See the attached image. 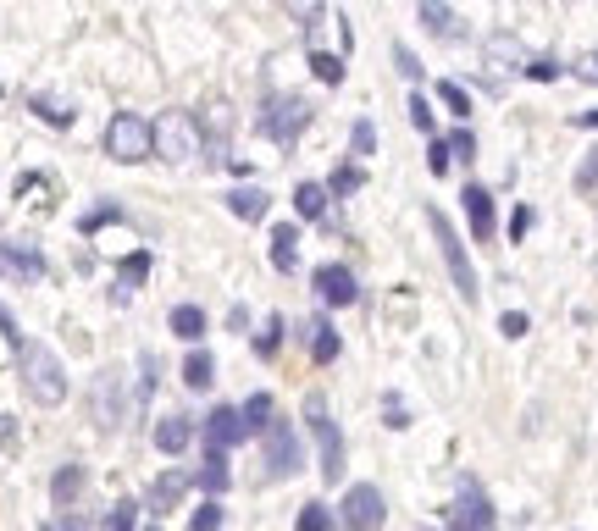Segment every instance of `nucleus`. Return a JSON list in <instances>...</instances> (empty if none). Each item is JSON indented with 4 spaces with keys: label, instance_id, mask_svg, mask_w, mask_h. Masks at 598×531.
<instances>
[{
    "label": "nucleus",
    "instance_id": "nucleus-13",
    "mask_svg": "<svg viewBox=\"0 0 598 531\" xmlns=\"http://www.w3.org/2000/svg\"><path fill=\"white\" fill-rule=\"evenodd\" d=\"M0 272L17 277V283H39L45 277V255L34 244H0Z\"/></svg>",
    "mask_w": 598,
    "mask_h": 531
},
{
    "label": "nucleus",
    "instance_id": "nucleus-16",
    "mask_svg": "<svg viewBox=\"0 0 598 531\" xmlns=\"http://www.w3.org/2000/svg\"><path fill=\"white\" fill-rule=\"evenodd\" d=\"M460 200H466L471 233H477V238H493V194L482 189V183H466V194H460Z\"/></svg>",
    "mask_w": 598,
    "mask_h": 531
},
{
    "label": "nucleus",
    "instance_id": "nucleus-26",
    "mask_svg": "<svg viewBox=\"0 0 598 531\" xmlns=\"http://www.w3.org/2000/svg\"><path fill=\"white\" fill-rule=\"evenodd\" d=\"M200 487H205V493H211V504H216V493H228V454H205Z\"/></svg>",
    "mask_w": 598,
    "mask_h": 531
},
{
    "label": "nucleus",
    "instance_id": "nucleus-43",
    "mask_svg": "<svg viewBox=\"0 0 598 531\" xmlns=\"http://www.w3.org/2000/svg\"><path fill=\"white\" fill-rule=\"evenodd\" d=\"M0 338L12 343V349H17V354H23V343H28V338H23V332H17V321H12V310H6V305H0Z\"/></svg>",
    "mask_w": 598,
    "mask_h": 531
},
{
    "label": "nucleus",
    "instance_id": "nucleus-48",
    "mask_svg": "<svg viewBox=\"0 0 598 531\" xmlns=\"http://www.w3.org/2000/svg\"><path fill=\"white\" fill-rule=\"evenodd\" d=\"M499 332H504V338H521V332H527V316H521V310H504Z\"/></svg>",
    "mask_w": 598,
    "mask_h": 531
},
{
    "label": "nucleus",
    "instance_id": "nucleus-50",
    "mask_svg": "<svg viewBox=\"0 0 598 531\" xmlns=\"http://www.w3.org/2000/svg\"><path fill=\"white\" fill-rule=\"evenodd\" d=\"M0 443L17 454V421H12V415H0Z\"/></svg>",
    "mask_w": 598,
    "mask_h": 531
},
{
    "label": "nucleus",
    "instance_id": "nucleus-38",
    "mask_svg": "<svg viewBox=\"0 0 598 531\" xmlns=\"http://www.w3.org/2000/svg\"><path fill=\"white\" fill-rule=\"evenodd\" d=\"M216 526H222V504H200L189 515V531H216Z\"/></svg>",
    "mask_w": 598,
    "mask_h": 531
},
{
    "label": "nucleus",
    "instance_id": "nucleus-49",
    "mask_svg": "<svg viewBox=\"0 0 598 531\" xmlns=\"http://www.w3.org/2000/svg\"><path fill=\"white\" fill-rule=\"evenodd\" d=\"M394 67H399V72H405V78H421V61H416V56H410V50H405V45H399V50H394Z\"/></svg>",
    "mask_w": 598,
    "mask_h": 531
},
{
    "label": "nucleus",
    "instance_id": "nucleus-34",
    "mask_svg": "<svg viewBox=\"0 0 598 531\" xmlns=\"http://www.w3.org/2000/svg\"><path fill=\"white\" fill-rule=\"evenodd\" d=\"M438 95H443V106L455 111V117H466V111H471V95L460 89V83H449V78H443V83H438Z\"/></svg>",
    "mask_w": 598,
    "mask_h": 531
},
{
    "label": "nucleus",
    "instance_id": "nucleus-12",
    "mask_svg": "<svg viewBox=\"0 0 598 531\" xmlns=\"http://www.w3.org/2000/svg\"><path fill=\"white\" fill-rule=\"evenodd\" d=\"M316 294H322V305H333V310H344V305H355L360 299V283H355V272L349 266H316Z\"/></svg>",
    "mask_w": 598,
    "mask_h": 531
},
{
    "label": "nucleus",
    "instance_id": "nucleus-20",
    "mask_svg": "<svg viewBox=\"0 0 598 531\" xmlns=\"http://www.w3.org/2000/svg\"><path fill=\"white\" fill-rule=\"evenodd\" d=\"M156 449L161 454H183V449H189V415H161V421H156Z\"/></svg>",
    "mask_w": 598,
    "mask_h": 531
},
{
    "label": "nucleus",
    "instance_id": "nucleus-45",
    "mask_svg": "<svg viewBox=\"0 0 598 531\" xmlns=\"http://www.w3.org/2000/svg\"><path fill=\"white\" fill-rule=\"evenodd\" d=\"M383 421H388V426H410V410H405V399H394V393H388V399H383Z\"/></svg>",
    "mask_w": 598,
    "mask_h": 531
},
{
    "label": "nucleus",
    "instance_id": "nucleus-9",
    "mask_svg": "<svg viewBox=\"0 0 598 531\" xmlns=\"http://www.w3.org/2000/svg\"><path fill=\"white\" fill-rule=\"evenodd\" d=\"M338 520H344L349 531H377L388 520V504H383V493H377L371 482H360V487H349V493H344Z\"/></svg>",
    "mask_w": 598,
    "mask_h": 531
},
{
    "label": "nucleus",
    "instance_id": "nucleus-6",
    "mask_svg": "<svg viewBox=\"0 0 598 531\" xmlns=\"http://www.w3.org/2000/svg\"><path fill=\"white\" fill-rule=\"evenodd\" d=\"M156 155H167V161H194L200 155V122L189 117V111H161L156 122Z\"/></svg>",
    "mask_w": 598,
    "mask_h": 531
},
{
    "label": "nucleus",
    "instance_id": "nucleus-31",
    "mask_svg": "<svg viewBox=\"0 0 598 531\" xmlns=\"http://www.w3.org/2000/svg\"><path fill=\"white\" fill-rule=\"evenodd\" d=\"M333 526H338V515L327 504H305L299 520H294V531H333Z\"/></svg>",
    "mask_w": 598,
    "mask_h": 531
},
{
    "label": "nucleus",
    "instance_id": "nucleus-25",
    "mask_svg": "<svg viewBox=\"0 0 598 531\" xmlns=\"http://www.w3.org/2000/svg\"><path fill=\"white\" fill-rule=\"evenodd\" d=\"M272 404H277L272 393H255V399H244V410H239V415H244V432H261V426H272V421H277Z\"/></svg>",
    "mask_w": 598,
    "mask_h": 531
},
{
    "label": "nucleus",
    "instance_id": "nucleus-1",
    "mask_svg": "<svg viewBox=\"0 0 598 531\" xmlns=\"http://www.w3.org/2000/svg\"><path fill=\"white\" fill-rule=\"evenodd\" d=\"M17 371H23V388H28V399H34V404L56 410V404L67 399V371H61V360H56L50 343H23Z\"/></svg>",
    "mask_w": 598,
    "mask_h": 531
},
{
    "label": "nucleus",
    "instance_id": "nucleus-23",
    "mask_svg": "<svg viewBox=\"0 0 598 531\" xmlns=\"http://www.w3.org/2000/svg\"><path fill=\"white\" fill-rule=\"evenodd\" d=\"M488 67H499V72L521 67V72H527V61H521V45H515L510 34H493V45H488Z\"/></svg>",
    "mask_w": 598,
    "mask_h": 531
},
{
    "label": "nucleus",
    "instance_id": "nucleus-10",
    "mask_svg": "<svg viewBox=\"0 0 598 531\" xmlns=\"http://www.w3.org/2000/svg\"><path fill=\"white\" fill-rule=\"evenodd\" d=\"M266 482H283V476H294L299 471V437H294V426L288 421H272L266 426Z\"/></svg>",
    "mask_w": 598,
    "mask_h": 531
},
{
    "label": "nucleus",
    "instance_id": "nucleus-44",
    "mask_svg": "<svg viewBox=\"0 0 598 531\" xmlns=\"http://www.w3.org/2000/svg\"><path fill=\"white\" fill-rule=\"evenodd\" d=\"M427 166H432V172H449V144H443V139H427Z\"/></svg>",
    "mask_w": 598,
    "mask_h": 531
},
{
    "label": "nucleus",
    "instance_id": "nucleus-3",
    "mask_svg": "<svg viewBox=\"0 0 598 531\" xmlns=\"http://www.w3.org/2000/svg\"><path fill=\"white\" fill-rule=\"evenodd\" d=\"M106 155H111V161H122V166L156 155V122L133 117V111H117V117L106 122Z\"/></svg>",
    "mask_w": 598,
    "mask_h": 531
},
{
    "label": "nucleus",
    "instance_id": "nucleus-47",
    "mask_svg": "<svg viewBox=\"0 0 598 531\" xmlns=\"http://www.w3.org/2000/svg\"><path fill=\"white\" fill-rule=\"evenodd\" d=\"M554 72H560V61H549V56H538V61H527V78H538V83H549Z\"/></svg>",
    "mask_w": 598,
    "mask_h": 531
},
{
    "label": "nucleus",
    "instance_id": "nucleus-24",
    "mask_svg": "<svg viewBox=\"0 0 598 531\" xmlns=\"http://www.w3.org/2000/svg\"><path fill=\"white\" fill-rule=\"evenodd\" d=\"M205 327H211V316H205L200 305H178V310H172V332H178V338H189V343H194Z\"/></svg>",
    "mask_w": 598,
    "mask_h": 531
},
{
    "label": "nucleus",
    "instance_id": "nucleus-40",
    "mask_svg": "<svg viewBox=\"0 0 598 531\" xmlns=\"http://www.w3.org/2000/svg\"><path fill=\"white\" fill-rule=\"evenodd\" d=\"M571 72H576L582 83H598V50H582V56L571 61Z\"/></svg>",
    "mask_w": 598,
    "mask_h": 531
},
{
    "label": "nucleus",
    "instance_id": "nucleus-41",
    "mask_svg": "<svg viewBox=\"0 0 598 531\" xmlns=\"http://www.w3.org/2000/svg\"><path fill=\"white\" fill-rule=\"evenodd\" d=\"M449 139H455V144H449V155H460V161H471V155H477V139H471V128H455Z\"/></svg>",
    "mask_w": 598,
    "mask_h": 531
},
{
    "label": "nucleus",
    "instance_id": "nucleus-39",
    "mask_svg": "<svg viewBox=\"0 0 598 531\" xmlns=\"http://www.w3.org/2000/svg\"><path fill=\"white\" fill-rule=\"evenodd\" d=\"M532 216H538L532 205H515V211H510V238H515V244H521V238L532 233Z\"/></svg>",
    "mask_w": 598,
    "mask_h": 531
},
{
    "label": "nucleus",
    "instance_id": "nucleus-7",
    "mask_svg": "<svg viewBox=\"0 0 598 531\" xmlns=\"http://www.w3.org/2000/svg\"><path fill=\"white\" fill-rule=\"evenodd\" d=\"M261 133L266 139H277V144H294L299 139V128H305V122H311V100H299V95H272L261 106Z\"/></svg>",
    "mask_w": 598,
    "mask_h": 531
},
{
    "label": "nucleus",
    "instance_id": "nucleus-18",
    "mask_svg": "<svg viewBox=\"0 0 598 531\" xmlns=\"http://www.w3.org/2000/svg\"><path fill=\"white\" fill-rule=\"evenodd\" d=\"M183 382H189V393H211L216 360H211L205 349H189V354H183Z\"/></svg>",
    "mask_w": 598,
    "mask_h": 531
},
{
    "label": "nucleus",
    "instance_id": "nucleus-2",
    "mask_svg": "<svg viewBox=\"0 0 598 531\" xmlns=\"http://www.w3.org/2000/svg\"><path fill=\"white\" fill-rule=\"evenodd\" d=\"M89 415H95L100 432H122L133 421V393L122 371H100L95 388H89Z\"/></svg>",
    "mask_w": 598,
    "mask_h": 531
},
{
    "label": "nucleus",
    "instance_id": "nucleus-19",
    "mask_svg": "<svg viewBox=\"0 0 598 531\" xmlns=\"http://www.w3.org/2000/svg\"><path fill=\"white\" fill-rule=\"evenodd\" d=\"M228 211L244 216V222H261V216L272 211V194L266 189H228Z\"/></svg>",
    "mask_w": 598,
    "mask_h": 531
},
{
    "label": "nucleus",
    "instance_id": "nucleus-27",
    "mask_svg": "<svg viewBox=\"0 0 598 531\" xmlns=\"http://www.w3.org/2000/svg\"><path fill=\"white\" fill-rule=\"evenodd\" d=\"M28 111L45 117L50 128H72V106H61V100H50V95H28Z\"/></svg>",
    "mask_w": 598,
    "mask_h": 531
},
{
    "label": "nucleus",
    "instance_id": "nucleus-36",
    "mask_svg": "<svg viewBox=\"0 0 598 531\" xmlns=\"http://www.w3.org/2000/svg\"><path fill=\"white\" fill-rule=\"evenodd\" d=\"M576 189H598V144H593V150H587L582 155V166H576Z\"/></svg>",
    "mask_w": 598,
    "mask_h": 531
},
{
    "label": "nucleus",
    "instance_id": "nucleus-52",
    "mask_svg": "<svg viewBox=\"0 0 598 531\" xmlns=\"http://www.w3.org/2000/svg\"><path fill=\"white\" fill-rule=\"evenodd\" d=\"M61 531H84V520H72V526H61Z\"/></svg>",
    "mask_w": 598,
    "mask_h": 531
},
{
    "label": "nucleus",
    "instance_id": "nucleus-30",
    "mask_svg": "<svg viewBox=\"0 0 598 531\" xmlns=\"http://www.w3.org/2000/svg\"><path fill=\"white\" fill-rule=\"evenodd\" d=\"M117 272H122V283H117V299H122V294H128V288H139L144 277H150V255H144V249H139V255H128V260H122Z\"/></svg>",
    "mask_w": 598,
    "mask_h": 531
},
{
    "label": "nucleus",
    "instance_id": "nucleus-15",
    "mask_svg": "<svg viewBox=\"0 0 598 531\" xmlns=\"http://www.w3.org/2000/svg\"><path fill=\"white\" fill-rule=\"evenodd\" d=\"M84 487H89V471H84L78 460H67L56 476H50V498H56L61 509H67V504H78V498H84Z\"/></svg>",
    "mask_w": 598,
    "mask_h": 531
},
{
    "label": "nucleus",
    "instance_id": "nucleus-5",
    "mask_svg": "<svg viewBox=\"0 0 598 531\" xmlns=\"http://www.w3.org/2000/svg\"><path fill=\"white\" fill-rule=\"evenodd\" d=\"M427 222H432V238H438L443 266H449V277H455L460 299H477V266H471V255H466V244H460V233L449 227V216H443V211H427Z\"/></svg>",
    "mask_w": 598,
    "mask_h": 531
},
{
    "label": "nucleus",
    "instance_id": "nucleus-32",
    "mask_svg": "<svg viewBox=\"0 0 598 531\" xmlns=\"http://www.w3.org/2000/svg\"><path fill=\"white\" fill-rule=\"evenodd\" d=\"M311 72L322 83H344V56H333V50H311Z\"/></svg>",
    "mask_w": 598,
    "mask_h": 531
},
{
    "label": "nucleus",
    "instance_id": "nucleus-11",
    "mask_svg": "<svg viewBox=\"0 0 598 531\" xmlns=\"http://www.w3.org/2000/svg\"><path fill=\"white\" fill-rule=\"evenodd\" d=\"M239 437H244V415L228 410V404H211V415H205V454H228Z\"/></svg>",
    "mask_w": 598,
    "mask_h": 531
},
{
    "label": "nucleus",
    "instance_id": "nucleus-46",
    "mask_svg": "<svg viewBox=\"0 0 598 531\" xmlns=\"http://www.w3.org/2000/svg\"><path fill=\"white\" fill-rule=\"evenodd\" d=\"M410 122H416L421 133H432V106H427L421 95H410Z\"/></svg>",
    "mask_w": 598,
    "mask_h": 531
},
{
    "label": "nucleus",
    "instance_id": "nucleus-14",
    "mask_svg": "<svg viewBox=\"0 0 598 531\" xmlns=\"http://www.w3.org/2000/svg\"><path fill=\"white\" fill-rule=\"evenodd\" d=\"M189 487H194L189 471H167V476H156V482H150V498H144V504L156 509V515H172V509L183 504V493H189Z\"/></svg>",
    "mask_w": 598,
    "mask_h": 531
},
{
    "label": "nucleus",
    "instance_id": "nucleus-28",
    "mask_svg": "<svg viewBox=\"0 0 598 531\" xmlns=\"http://www.w3.org/2000/svg\"><path fill=\"white\" fill-rule=\"evenodd\" d=\"M360 183H366V172H360L355 161H338V166H333V177H327V189H333L338 200H349V194H355Z\"/></svg>",
    "mask_w": 598,
    "mask_h": 531
},
{
    "label": "nucleus",
    "instance_id": "nucleus-17",
    "mask_svg": "<svg viewBox=\"0 0 598 531\" xmlns=\"http://www.w3.org/2000/svg\"><path fill=\"white\" fill-rule=\"evenodd\" d=\"M272 266L283 277L299 272V227H272Z\"/></svg>",
    "mask_w": 598,
    "mask_h": 531
},
{
    "label": "nucleus",
    "instance_id": "nucleus-29",
    "mask_svg": "<svg viewBox=\"0 0 598 531\" xmlns=\"http://www.w3.org/2000/svg\"><path fill=\"white\" fill-rule=\"evenodd\" d=\"M17 200H39V205H50V200H56V194H50V172H23V177H17Z\"/></svg>",
    "mask_w": 598,
    "mask_h": 531
},
{
    "label": "nucleus",
    "instance_id": "nucleus-8",
    "mask_svg": "<svg viewBox=\"0 0 598 531\" xmlns=\"http://www.w3.org/2000/svg\"><path fill=\"white\" fill-rule=\"evenodd\" d=\"M449 531H493V498L482 493L477 476H466L449 504Z\"/></svg>",
    "mask_w": 598,
    "mask_h": 531
},
{
    "label": "nucleus",
    "instance_id": "nucleus-33",
    "mask_svg": "<svg viewBox=\"0 0 598 531\" xmlns=\"http://www.w3.org/2000/svg\"><path fill=\"white\" fill-rule=\"evenodd\" d=\"M421 28H432V34H460V17L449 12V6H421Z\"/></svg>",
    "mask_w": 598,
    "mask_h": 531
},
{
    "label": "nucleus",
    "instance_id": "nucleus-42",
    "mask_svg": "<svg viewBox=\"0 0 598 531\" xmlns=\"http://www.w3.org/2000/svg\"><path fill=\"white\" fill-rule=\"evenodd\" d=\"M277 343H283V316L266 321V332H261V343H255V349H261V354H277Z\"/></svg>",
    "mask_w": 598,
    "mask_h": 531
},
{
    "label": "nucleus",
    "instance_id": "nucleus-22",
    "mask_svg": "<svg viewBox=\"0 0 598 531\" xmlns=\"http://www.w3.org/2000/svg\"><path fill=\"white\" fill-rule=\"evenodd\" d=\"M338 349H344V343H338V332H333V321H316V327H311V354H316V360H322V366H333V360H338Z\"/></svg>",
    "mask_w": 598,
    "mask_h": 531
},
{
    "label": "nucleus",
    "instance_id": "nucleus-35",
    "mask_svg": "<svg viewBox=\"0 0 598 531\" xmlns=\"http://www.w3.org/2000/svg\"><path fill=\"white\" fill-rule=\"evenodd\" d=\"M349 144H355V155H371V150H377V128H371V117H360L355 128H349Z\"/></svg>",
    "mask_w": 598,
    "mask_h": 531
},
{
    "label": "nucleus",
    "instance_id": "nucleus-37",
    "mask_svg": "<svg viewBox=\"0 0 598 531\" xmlns=\"http://www.w3.org/2000/svg\"><path fill=\"white\" fill-rule=\"evenodd\" d=\"M133 520H139V504H133V498H122V504H117V509H111L106 531H133Z\"/></svg>",
    "mask_w": 598,
    "mask_h": 531
},
{
    "label": "nucleus",
    "instance_id": "nucleus-4",
    "mask_svg": "<svg viewBox=\"0 0 598 531\" xmlns=\"http://www.w3.org/2000/svg\"><path fill=\"white\" fill-rule=\"evenodd\" d=\"M305 426L316 432V449H322V476L338 487L344 482V432L327 415V399H305Z\"/></svg>",
    "mask_w": 598,
    "mask_h": 531
},
{
    "label": "nucleus",
    "instance_id": "nucleus-21",
    "mask_svg": "<svg viewBox=\"0 0 598 531\" xmlns=\"http://www.w3.org/2000/svg\"><path fill=\"white\" fill-rule=\"evenodd\" d=\"M294 211L305 216V222H322V216H327V189H322V183H299V189H294Z\"/></svg>",
    "mask_w": 598,
    "mask_h": 531
},
{
    "label": "nucleus",
    "instance_id": "nucleus-51",
    "mask_svg": "<svg viewBox=\"0 0 598 531\" xmlns=\"http://www.w3.org/2000/svg\"><path fill=\"white\" fill-rule=\"evenodd\" d=\"M576 122H582V128H598V111H582Z\"/></svg>",
    "mask_w": 598,
    "mask_h": 531
}]
</instances>
